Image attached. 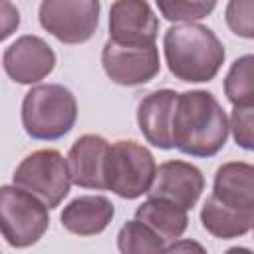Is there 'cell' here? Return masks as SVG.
I'll list each match as a JSON object with an SVG mask.
<instances>
[{
  "label": "cell",
  "mask_w": 254,
  "mask_h": 254,
  "mask_svg": "<svg viewBox=\"0 0 254 254\" xmlns=\"http://www.w3.org/2000/svg\"><path fill=\"white\" fill-rule=\"evenodd\" d=\"M228 139V119L210 91L192 89L177 93L171 141L190 157H212Z\"/></svg>",
  "instance_id": "6da1fadb"
},
{
  "label": "cell",
  "mask_w": 254,
  "mask_h": 254,
  "mask_svg": "<svg viewBox=\"0 0 254 254\" xmlns=\"http://www.w3.org/2000/svg\"><path fill=\"white\" fill-rule=\"evenodd\" d=\"M163 48L169 71L177 79L189 83L214 79L226 56L218 36L196 22L171 26L165 32Z\"/></svg>",
  "instance_id": "7a4b0ae2"
},
{
  "label": "cell",
  "mask_w": 254,
  "mask_h": 254,
  "mask_svg": "<svg viewBox=\"0 0 254 254\" xmlns=\"http://www.w3.org/2000/svg\"><path fill=\"white\" fill-rule=\"evenodd\" d=\"M75 119V95L60 83H42L24 95L22 125L32 139L56 141L71 131Z\"/></svg>",
  "instance_id": "3957f363"
},
{
  "label": "cell",
  "mask_w": 254,
  "mask_h": 254,
  "mask_svg": "<svg viewBox=\"0 0 254 254\" xmlns=\"http://www.w3.org/2000/svg\"><path fill=\"white\" fill-rule=\"evenodd\" d=\"M157 171L151 151L135 141H117L109 145L103 163L105 189L121 198H137L145 194Z\"/></svg>",
  "instance_id": "277c9868"
},
{
  "label": "cell",
  "mask_w": 254,
  "mask_h": 254,
  "mask_svg": "<svg viewBox=\"0 0 254 254\" xmlns=\"http://www.w3.org/2000/svg\"><path fill=\"white\" fill-rule=\"evenodd\" d=\"M50 226L48 206L32 192L6 185L0 187V234L14 248L36 244Z\"/></svg>",
  "instance_id": "5b68a950"
},
{
  "label": "cell",
  "mask_w": 254,
  "mask_h": 254,
  "mask_svg": "<svg viewBox=\"0 0 254 254\" xmlns=\"http://www.w3.org/2000/svg\"><path fill=\"white\" fill-rule=\"evenodd\" d=\"M14 185L32 192L48 208L60 206L69 192V173L64 155L56 149H40L30 153L12 175Z\"/></svg>",
  "instance_id": "8992f818"
},
{
  "label": "cell",
  "mask_w": 254,
  "mask_h": 254,
  "mask_svg": "<svg viewBox=\"0 0 254 254\" xmlns=\"http://www.w3.org/2000/svg\"><path fill=\"white\" fill-rule=\"evenodd\" d=\"M99 0H42L38 16L46 32L64 44L87 42L99 24Z\"/></svg>",
  "instance_id": "52a82bcc"
},
{
  "label": "cell",
  "mask_w": 254,
  "mask_h": 254,
  "mask_svg": "<svg viewBox=\"0 0 254 254\" xmlns=\"http://www.w3.org/2000/svg\"><path fill=\"white\" fill-rule=\"evenodd\" d=\"M101 64L107 77L119 85L147 83L161 69L159 50L155 48V44L143 48H131L107 40L101 52Z\"/></svg>",
  "instance_id": "ba28073f"
},
{
  "label": "cell",
  "mask_w": 254,
  "mask_h": 254,
  "mask_svg": "<svg viewBox=\"0 0 254 254\" xmlns=\"http://www.w3.org/2000/svg\"><path fill=\"white\" fill-rule=\"evenodd\" d=\"M159 20L147 0H115L109 10V40L119 46H153Z\"/></svg>",
  "instance_id": "9c48e42d"
},
{
  "label": "cell",
  "mask_w": 254,
  "mask_h": 254,
  "mask_svg": "<svg viewBox=\"0 0 254 254\" xmlns=\"http://www.w3.org/2000/svg\"><path fill=\"white\" fill-rule=\"evenodd\" d=\"M204 190V177L200 169L185 161H167L157 167L149 196L171 200L185 210H190Z\"/></svg>",
  "instance_id": "30bf717a"
},
{
  "label": "cell",
  "mask_w": 254,
  "mask_h": 254,
  "mask_svg": "<svg viewBox=\"0 0 254 254\" xmlns=\"http://www.w3.org/2000/svg\"><path fill=\"white\" fill-rule=\"evenodd\" d=\"M2 64L10 79L30 85L52 73L56 65V54L42 38L22 36L6 48Z\"/></svg>",
  "instance_id": "8fae6325"
},
{
  "label": "cell",
  "mask_w": 254,
  "mask_h": 254,
  "mask_svg": "<svg viewBox=\"0 0 254 254\" xmlns=\"http://www.w3.org/2000/svg\"><path fill=\"white\" fill-rule=\"evenodd\" d=\"M109 143L99 135H81L67 153V173L69 181L83 189H105L103 183V163Z\"/></svg>",
  "instance_id": "7c38bea8"
},
{
  "label": "cell",
  "mask_w": 254,
  "mask_h": 254,
  "mask_svg": "<svg viewBox=\"0 0 254 254\" xmlns=\"http://www.w3.org/2000/svg\"><path fill=\"white\" fill-rule=\"evenodd\" d=\"M177 91L157 89L147 93L137 105V123L143 137L159 149H173L171 125L175 111Z\"/></svg>",
  "instance_id": "4fadbf2b"
},
{
  "label": "cell",
  "mask_w": 254,
  "mask_h": 254,
  "mask_svg": "<svg viewBox=\"0 0 254 254\" xmlns=\"http://www.w3.org/2000/svg\"><path fill=\"white\" fill-rule=\"evenodd\" d=\"M115 208L107 196L83 194L73 198L62 212V226L79 236H93L103 232L113 220Z\"/></svg>",
  "instance_id": "5bb4252c"
},
{
  "label": "cell",
  "mask_w": 254,
  "mask_h": 254,
  "mask_svg": "<svg viewBox=\"0 0 254 254\" xmlns=\"http://www.w3.org/2000/svg\"><path fill=\"white\" fill-rule=\"evenodd\" d=\"M212 196L232 208L254 210V167L242 161L220 165L214 175Z\"/></svg>",
  "instance_id": "9a60e30c"
},
{
  "label": "cell",
  "mask_w": 254,
  "mask_h": 254,
  "mask_svg": "<svg viewBox=\"0 0 254 254\" xmlns=\"http://www.w3.org/2000/svg\"><path fill=\"white\" fill-rule=\"evenodd\" d=\"M200 222L206 232L216 238H238L252 230L254 224V210H240L232 208L212 194L204 200L200 210Z\"/></svg>",
  "instance_id": "2e32d148"
},
{
  "label": "cell",
  "mask_w": 254,
  "mask_h": 254,
  "mask_svg": "<svg viewBox=\"0 0 254 254\" xmlns=\"http://www.w3.org/2000/svg\"><path fill=\"white\" fill-rule=\"evenodd\" d=\"M135 218L153 228L165 242L181 238L189 226V216L183 206L155 196H149L143 204L137 206Z\"/></svg>",
  "instance_id": "e0dca14e"
},
{
  "label": "cell",
  "mask_w": 254,
  "mask_h": 254,
  "mask_svg": "<svg viewBox=\"0 0 254 254\" xmlns=\"http://www.w3.org/2000/svg\"><path fill=\"white\" fill-rule=\"evenodd\" d=\"M254 58L250 54L238 58L224 79V93L234 107H248L254 105V71H252Z\"/></svg>",
  "instance_id": "ac0fdd59"
},
{
  "label": "cell",
  "mask_w": 254,
  "mask_h": 254,
  "mask_svg": "<svg viewBox=\"0 0 254 254\" xmlns=\"http://www.w3.org/2000/svg\"><path fill=\"white\" fill-rule=\"evenodd\" d=\"M165 240L141 220H129L117 234V248L123 254H155L165 252Z\"/></svg>",
  "instance_id": "d6986e66"
},
{
  "label": "cell",
  "mask_w": 254,
  "mask_h": 254,
  "mask_svg": "<svg viewBox=\"0 0 254 254\" xmlns=\"http://www.w3.org/2000/svg\"><path fill=\"white\" fill-rule=\"evenodd\" d=\"M161 16L169 22H196L206 18L216 0H155Z\"/></svg>",
  "instance_id": "ffe728a7"
},
{
  "label": "cell",
  "mask_w": 254,
  "mask_h": 254,
  "mask_svg": "<svg viewBox=\"0 0 254 254\" xmlns=\"http://www.w3.org/2000/svg\"><path fill=\"white\" fill-rule=\"evenodd\" d=\"M226 24L228 28L246 40L254 38V16H252V0H228L226 4Z\"/></svg>",
  "instance_id": "44dd1931"
},
{
  "label": "cell",
  "mask_w": 254,
  "mask_h": 254,
  "mask_svg": "<svg viewBox=\"0 0 254 254\" xmlns=\"http://www.w3.org/2000/svg\"><path fill=\"white\" fill-rule=\"evenodd\" d=\"M252 117H254L252 105L234 107L230 115V125H228V129H232V137L236 145H240L246 151L252 149Z\"/></svg>",
  "instance_id": "7402d4cb"
},
{
  "label": "cell",
  "mask_w": 254,
  "mask_h": 254,
  "mask_svg": "<svg viewBox=\"0 0 254 254\" xmlns=\"http://www.w3.org/2000/svg\"><path fill=\"white\" fill-rule=\"evenodd\" d=\"M20 26V12L10 0H0V42L10 38Z\"/></svg>",
  "instance_id": "603a6c76"
},
{
  "label": "cell",
  "mask_w": 254,
  "mask_h": 254,
  "mask_svg": "<svg viewBox=\"0 0 254 254\" xmlns=\"http://www.w3.org/2000/svg\"><path fill=\"white\" fill-rule=\"evenodd\" d=\"M181 250H196V252H204V248L196 242H189V240H183V242H175L173 246H165V252H181Z\"/></svg>",
  "instance_id": "cb8c5ba5"
}]
</instances>
